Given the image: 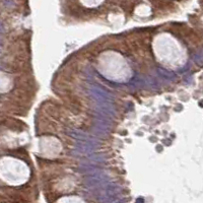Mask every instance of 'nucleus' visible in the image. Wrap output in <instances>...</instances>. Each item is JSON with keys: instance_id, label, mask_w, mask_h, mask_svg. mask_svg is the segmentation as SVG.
Returning a JSON list of instances; mask_svg holds the SVG:
<instances>
[]
</instances>
